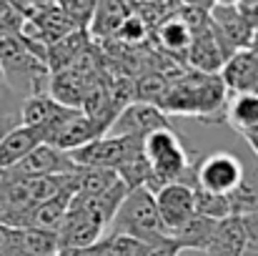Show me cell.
I'll list each match as a JSON object with an SVG mask.
<instances>
[{
  "instance_id": "6da1fadb",
  "label": "cell",
  "mask_w": 258,
  "mask_h": 256,
  "mask_svg": "<svg viewBox=\"0 0 258 256\" xmlns=\"http://www.w3.org/2000/svg\"><path fill=\"white\" fill-rule=\"evenodd\" d=\"M163 113L171 116H198L211 123H226V106H228V88L221 73H183L180 81L168 85L163 100L158 103Z\"/></svg>"
},
{
  "instance_id": "7a4b0ae2",
  "label": "cell",
  "mask_w": 258,
  "mask_h": 256,
  "mask_svg": "<svg viewBox=\"0 0 258 256\" xmlns=\"http://www.w3.org/2000/svg\"><path fill=\"white\" fill-rule=\"evenodd\" d=\"M143 156L153 169L158 188L175 181H188L196 186V164H190L188 148L183 146V138L173 128L148 133L143 138Z\"/></svg>"
},
{
  "instance_id": "3957f363",
  "label": "cell",
  "mask_w": 258,
  "mask_h": 256,
  "mask_svg": "<svg viewBox=\"0 0 258 256\" xmlns=\"http://www.w3.org/2000/svg\"><path fill=\"white\" fill-rule=\"evenodd\" d=\"M110 234L128 236L136 241H156L161 236H168L156 206V193L151 188H133L123 198L120 209L115 211L110 221Z\"/></svg>"
},
{
  "instance_id": "277c9868",
  "label": "cell",
  "mask_w": 258,
  "mask_h": 256,
  "mask_svg": "<svg viewBox=\"0 0 258 256\" xmlns=\"http://www.w3.org/2000/svg\"><path fill=\"white\" fill-rule=\"evenodd\" d=\"M143 151V138L133 136H100L88 146L71 153L81 169H110L118 171L131 156Z\"/></svg>"
},
{
  "instance_id": "5b68a950",
  "label": "cell",
  "mask_w": 258,
  "mask_h": 256,
  "mask_svg": "<svg viewBox=\"0 0 258 256\" xmlns=\"http://www.w3.org/2000/svg\"><path fill=\"white\" fill-rule=\"evenodd\" d=\"M246 173V161L228 151H213L196 164V186L211 193L231 196Z\"/></svg>"
},
{
  "instance_id": "8992f818",
  "label": "cell",
  "mask_w": 258,
  "mask_h": 256,
  "mask_svg": "<svg viewBox=\"0 0 258 256\" xmlns=\"http://www.w3.org/2000/svg\"><path fill=\"white\" fill-rule=\"evenodd\" d=\"M156 206L163 221L166 234L173 236L175 231H180L198 211H196V188L188 181H175L166 183L156 191Z\"/></svg>"
},
{
  "instance_id": "52a82bcc",
  "label": "cell",
  "mask_w": 258,
  "mask_h": 256,
  "mask_svg": "<svg viewBox=\"0 0 258 256\" xmlns=\"http://www.w3.org/2000/svg\"><path fill=\"white\" fill-rule=\"evenodd\" d=\"M103 231H105V224L81 201L73 198L63 219V226L58 231L60 249H90L103 239Z\"/></svg>"
},
{
  "instance_id": "ba28073f",
  "label": "cell",
  "mask_w": 258,
  "mask_h": 256,
  "mask_svg": "<svg viewBox=\"0 0 258 256\" xmlns=\"http://www.w3.org/2000/svg\"><path fill=\"white\" fill-rule=\"evenodd\" d=\"M78 113V108H68V106H60L55 98L50 95H30L23 100V108H20V123L23 126H33V128H40L43 136H45V143L53 141V136L60 131V126L73 118Z\"/></svg>"
},
{
  "instance_id": "9c48e42d",
  "label": "cell",
  "mask_w": 258,
  "mask_h": 256,
  "mask_svg": "<svg viewBox=\"0 0 258 256\" xmlns=\"http://www.w3.org/2000/svg\"><path fill=\"white\" fill-rule=\"evenodd\" d=\"M161 128H171L166 113L161 111V106L148 103V100H133L131 106H125L118 118L110 126V136H133V138H146L153 131Z\"/></svg>"
},
{
  "instance_id": "30bf717a",
  "label": "cell",
  "mask_w": 258,
  "mask_h": 256,
  "mask_svg": "<svg viewBox=\"0 0 258 256\" xmlns=\"http://www.w3.org/2000/svg\"><path fill=\"white\" fill-rule=\"evenodd\" d=\"M81 166L71 159V153L50 146V143H40L33 153H28L18 166L8 173L20 176V178H45V176H63V173H73Z\"/></svg>"
},
{
  "instance_id": "8fae6325",
  "label": "cell",
  "mask_w": 258,
  "mask_h": 256,
  "mask_svg": "<svg viewBox=\"0 0 258 256\" xmlns=\"http://www.w3.org/2000/svg\"><path fill=\"white\" fill-rule=\"evenodd\" d=\"M211 25L213 33L218 35V40L226 45V50L233 56L236 50L251 48L253 43V28L248 25V20L243 18V13L236 8H223V5H213L211 8Z\"/></svg>"
},
{
  "instance_id": "7c38bea8",
  "label": "cell",
  "mask_w": 258,
  "mask_h": 256,
  "mask_svg": "<svg viewBox=\"0 0 258 256\" xmlns=\"http://www.w3.org/2000/svg\"><path fill=\"white\" fill-rule=\"evenodd\" d=\"M228 58H231V53L218 40V35L213 33V25L211 23L206 28H201V30L193 33V43L188 48V63L193 66V71L218 76L223 71V66H226Z\"/></svg>"
},
{
  "instance_id": "4fadbf2b",
  "label": "cell",
  "mask_w": 258,
  "mask_h": 256,
  "mask_svg": "<svg viewBox=\"0 0 258 256\" xmlns=\"http://www.w3.org/2000/svg\"><path fill=\"white\" fill-rule=\"evenodd\" d=\"M221 78L228 88V93L233 95H258V53L253 48H243V50H236L223 71H221Z\"/></svg>"
},
{
  "instance_id": "5bb4252c",
  "label": "cell",
  "mask_w": 258,
  "mask_h": 256,
  "mask_svg": "<svg viewBox=\"0 0 258 256\" xmlns=\"http://www.w3.org/2000/svg\"><path fill=\"white\" fill-rule=\"evenodd\" d=\"M40 143H45V136L40 128L33 126H15L3 141H0V171H13L28 153H33Z\"/></svg>"
},
{
  "instance_id": "9a60e30c",
  "label": "cell",
  "mask_w": 258,
  "mask_h": 256,
  "mask_svg": "<svg viewBox=\"0 0 258 256\" xmlns=\"http://www.w3.org/2000/svg\"><path fill=\"white\" fill-rule=\"evenodd\" d=\"M100 136H105V131L90 116H86L83 111H78L73 118H68L60 126V131L53 136L50 146H55V148H60L66 153H73V151L83 148V146H88L90 141H95Z\"/></svg>"
},
{
  "instance_id": "2e32d148",
  "label": "cell",
  "mask_w": 258,
  "mask_h": 256,
  "mask_svg": "<svg viewBox=\"0 0 258 256\" xmlns=\"http://www.w3.org/2000/svg\"><path fill=\"white\" fill-rule=\"evenodd\" d=\"M90 88V78L86 73L76 71V68H66V71H58L50 76V88H48V95L55 98L60 106H68V108H83V100H86V93Z\"/></svg>"
},
{
  "instance_id": "e0dca14e",
  "label": "cell",
  "mask_w": 258,
  "mask_h": 256,
  "mask_svg": "<svg viewBox=\"0 0 258 256\" xmlns=\"http://www.w3.org/2000/svg\"><path fill=\"white\" fill-rule=\"evenodd\" d=\"M248 249V241H246V229H243V221L241 216H228L223 221L216 224V231H213V239L206 249L208 256H243Z\"/></svg>"
},
{
  "instance_id": "ac0fdd59",
  "label": "cell",
  "mask_w": 258,
  "mask_h": 256,
  "mask_svg": "<svg viewBox=\"0 0 258 256\" xmlns=\"http://www.w3.org/2000/svg\"><path fill=\"white\" fill-rule=\"evenodd\" d=\"M226 123L243 138L258 136V95H233L226 106Z\"/></svg>"
},
{
  "instance_id": "d6986e66",
  "label": "cell",
  "mask_w": 258,
  "mask_h": 256,
  "mask_svg": "<svg viewBox=\"0 0 258 256\" xmlns=\"http://www.w3.org/2000/svg\"><path fill=\"white\" fill-rule=\"evenodd\" d=\"M76 193L71 191H63L48 201H43L40 206H35L33 211V221H30V229H45V231H60L63 226V219L71 209V201H73Z\"/></svg>"
},
{
  "instance_id": "ffe728a7",
  "label": "cell",
  "mask_w": 258,
  "mask_h": 256,
  "mask_svg": "<svg viewBox=\"0 0 258 256\" xmlns=\"http://www.w3.org/2000/svg\"><path fill=\"white\" fill-rule=\"evenodd\" d=\"M216 224H218V221H213V219H208V216L196 214V216H193V219L180 229V231H175V234H173V239H175L183 249L206 251V249H208V244H211V239H213Z\"/></svg>"
},
{
  "instance_id": "44dd1931",
  "label": "cell",
  "mask_w": 258,
  "mask_h": 256,
  "mask_svg": "<svg viewBox=\"0 0 258 256\" xmlns=\"http://www.w3.org/2000/svg\"><path fill=\"white\" fill-rule=\"evenodd\" d=\"M228 198H231L233 216H243V214L258 211V159L253 164H246V173H243L241 186Z\"/></svg>"
},
{
  "instance_id": "7402d4cb",
  "label": "cell",
  "mask_w": 258,
  "mask_h": 256,
  "mask_svg": "<svg viewBox=\"0 0 258 256\" xmlns=\"http://www.w3.org/2000/svg\"><path fill=\"white\" fill-rule=\"evenodd\" d=\"M60 251L58 231L20 229V256H55Z\"/></svg>"
},
{
  "instance_id": "603a6c76",
  "label": "cell",
  "mask_w": 258,
  "mask_h": 256,
  "mask_svg": "<svg viewBox=\"0 0 258 256\" xmlns=\"http://www.w3.org/2000/svg\"><path fill=\"white\" fill-rule=\"evenodd\" d=\"M158 40H161V45H163L166 50H173V53L185 50V53H188V48H190V43H193V30H190V25H188L180 15H173L166 23H161V28H158Z\"/></svg>"
},
{
  "instance_id": "cb8c5ba5",
  "label": "cell",
  "mask_w": 258,
  "mask_h": 256,
  "mask_svg": "<svg viewBox=\"0 0 258 256\" xmlns=\"http://www.w3.org/2000/svg\"><path fill=\"white\" fill-rule=\"evenodd\" d=\"M120 181L118 171L110 169H78V193L76 196H98Z\"/></svg>"
},
{
  "instance_id": "d4e9b609",
  "label": "cell",
  "mask_w": 258,
  "mask_h": 256,
  "mask_svg": "<svg viewBox=\"0 0 258 256\" xmlns=\"http://www.w3.org/2000/svg\"><path fill=\"white\" fill-rule=\"evenodd\" d=\"M196 188V211L201 216H208L213 221H223L228 216H233V209H231V198L228 196H221V193H211V191H203L198 186Z\"/></svg>"
},
{
  "instance_id": "484cf974",
  "label": "cell",
  "mask_w": 258,
  "mask_h": 256,
  "mask_svg": "<svg viewBox=\"0 0 258 256\" xmlns=\"http://www.w3.org/2000/svg\"><path fill=\"white\" fill-rule=\"evenodd\" d=\"M93 256H138V241L128 236L108 234L95 246H90Z\"/></svg>"
},
{
  "instance_id": "4316f807",
  "label": "cell",
  "mask_w": 258,
  "mask_h": 256,
  "mask_svg": "<svg viewBox=\"0 0 258 256\" xmlns=\"http://www.w3.org/2000/svg\"><path fill=\"white\" fill-rule=\"evenodd\" d=\"M168 81L158 73H151V76H143L138 85H136V100H148V103H161L166 90H168Z\"/></svg>"
},
{
  "instance_id": "83f0119b",
  "label": "cell",
  "mask_w": 258,
  "mask_h": 256,
  "mask_svg": "<svg viewBox=\"0 0 258 256\" xmlns=\"http://www.w3.org/2000/svg\"><path fill=\"white\" fill-rule=\"evenodd\" d=\"M183 246L173 236H161L156 241H138V256H180Z\"/></svg>"
},
{
  "instance_id": "f1b7e54d",
  "label": "cell",
  "mask_w": 258,
  "mask_h": 256,
  "mask_svg": "<svg viewBox=\"0 0 258 256\" xmlns=\"http://www.w3.org/2000/svg\"><path fill=\"white\" fill-rule=\"evenodd\" d=\"M0 256H20V229L0 221Z\"/></svg>"
},
{
  "instance_id": "f546056e",
  "label": "cell",
  "mask_w": 258,
  "mask_h": 256,
  "mask_svg": "<svg viewBox=\"0 0 258 256\" xmlns=\"http://www.w3.org/2000/svg\"><path fill=\"white\" fill-rule=\"evenodd\" d=\"M23 95H18L8 83H0V113L5 116H20L23 108Z\"/></svg>"
},
{
  "instance_id": "4dcf8cb0",
  "label": "cell",
  "mask_w": 258,
  "mask_h": 256,
  "mask_svg": "<svg viewBox=\"0 0 258 256\" xmlns=\"http://www.w3.org/2000/svg\"><path fill=\"white\" fill-rule=\"evenodd\" d=\"M241 221H243V229H246L248 249H258V211L243 214V216H241Z\"/></svg>"
},
{
  "instance_id": "1f68e13d",
  "label": "cell",
  "mask_w": 258,
  "mask_h": 256,
  "mask_svg": "<svg viewBox=\"0 0 258 256\" xmlns=\"http://www.w3.org/2000/svg\"><path fill=\"white\" fill-rule=\"evenodd\" d=\"M15 126H20V116H5V113H0V141H3Z\"/></svg>"
},
{
  "instance_id": "d6a6232c",
  "label": "cell",
  "mask_w": 258,
  "mask_h": 256,
  "mask_svg": "<svg viewBox=\"0 0 258 256\" xmlns=\"http://www.w3.org/2000/svg\"><path fill=\"white\" fill-rule=\"evenodd\" d=\"M238 10L243 13V18L248 20V25L258 30V5H238Z\"/></svg>"
},
{
  "instance_id": "836d02e7",
  "label": "cell",
  "mask_w": 258,
  "mask_h": 256,
  "mask_svg": "<svg viewBox=\"0 0 258 256\" xmlns=\"http://www.w3.org/2000/svg\"><path fill=\"white\" fill-rule=\"evenodd\" d=\"M55 256H93L90 249H60Z\"/></svg>"
},
{
  "instance_id": "e575fe53",
  "label": "cell",
  "mask_w": 258,
  "mask_h": 256,
  "mask_svg": "<svg viewBox=\"0 0 258 256\" xmlns=\"http://www.w3.org/2000/svg\"><path fill=\"white\" fill-rule=\"evenodd\" d=\"M185 3H188L190 8H201V10H211V8L216 5L213 0H185Z\"/></svg>"
},
{
  "instance_id": "d590c367",
  "label": "cell",
  "mask_w": 258,
  "mask_h": 256,
  "mask_svg": "<svg viewBox=\"0 0 258 256\" xmlns=\"http://www.w3.org/2000/svg\"><path fill=\"white\" fill-rule=\"evenodd\" d=\"M246 143L251 146V151H253V156L258 159V136H251V138H246Z\"/></svg>"
},
{
  "instance_id": "8d00e7d4",
  "label": "cell",
  "mask_w": 258,
  "mask_h": 256,
  "mask_svg": "<svg viewBox=\"0 0 258 256\" xmlns=\"http://www.w3.org/2000/svg\"><path fill=\"white\" fill-rule=\"evenodd\" d=\"M216 5H223V8H236L241 0H213Z\"/></svg>"
},
{
  "instance_id": "74e56055",
  "label": "cell",
  "mask_w": 258,
  "mask_h": 256,
  "mask_svg": "<svg viewBox=\"0 0 258 256\" xmlns=\"http://www.w3.org/2000/svg\"><path fill=\"white\" fill-rule=\"evenodd\" d=\"M180 256H208L206 251H196V249H183Z\"/></svg>"
},
{
  "instance_id": "f35d334b",
  "label": "cell",
  "mask_w": 258,
  "mask_h": 256,
  "mask_svg": "<svg viewBox=\"0 0 258 256\" xmlns=\"http://www.w3.org/2000/svg\"><path fill=\"white\" fill-rule=\"evenodd\" d=\"M238 5H258V0H241Z\"/></svg>"
},
{
  "instance_id": "ab89813d",
  "label": "cell",
  "mask_w": 258,
  "mask_h": 256,
  "mask_svg": "<svg viewBox=\"0 0 258 256\" xmlns=\"http://www.w3.org/2000/svg\"><path fill=\"white\" fill-rule=\"evenodd\" d=\"M243 256H258V249H246V254Z\"/></svg>"
},
{
  "instance_id": "60d3db41",
  "label": "cell",
  "mask_w": 258,
  "mask_h": 256,
  "mask_svg": "<svg viewBox=\"0 0 258 256\" xmlns=\"http://www.w3.org/2000/svg\"><path fill=\"white\" fill-rule=\"evenodd\" d=\"M251 48H258V30L253 33V43H251Z\"/></svg>"
},
{
  "instance_id": "b9f144b4",
  "label": "cell",
  "mask_w": 258,
  "mask_h": 256,
  "mask_svg": "<svg viewBox=\"0 0 258 256\" xmlns=\"http://www.w3.org/2000/svg\"><path fill=\"white\" fill-rule=\"evenodd\" d=\"M0 83H8V81H5V71H3V66H0Z\"/></svg>"
},
{
  "instance_id": "7bdbcfd3",
  "label": "cell",
  "mask_w": 258,
  "mask_h": 256,
  "mask_svg": "<svg viewBox=\"0 0 258 256\" xmlns=\"http://www.w3.org/2000/svg\"><path fill=\"white\" fill-rule=\"evenodd\" d=\"M5 176H8V173H5V171H0V186L5 183Z\"/></svg>"
}]
</instances>
